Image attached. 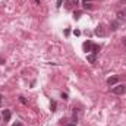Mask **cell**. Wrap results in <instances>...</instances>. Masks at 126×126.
I'll use <instances>...</instances> for the list:
<instances>
[{"instance_id":"1","label":"cell","mask_w":126,"mask_h":126,"mask_svg":"<svg viewBox=\"0 0 126 126\" xmlns=\"http://www.w3.org/2000/svg\"><path fill=\"white\" fill-rule=\"evenodd\" d=\"M113 93H114V94H117V95H123L126 93V85L122 84V85L114 87V88H113Z\"/></svg>"},{"instance_id":"2","label":"cell","mask_w":126,"mask_h":126,"mask_svg":"<svg viewBox=\"0 0 126 126\" xmlns=\"http://www.w3.org/2000/svg\"><path fill=\"white\" fill-rule=\"evenodd\" d=\"M10 116H12V113H10V110H7V109H4V110L1 111V119L4 120V123L10 120Z\"/></svg>"},{"instance_id":"3","label":"cell","mask_w":126,"mask_h":126,"mask_svg":"<svg viewBox=\"0 0 126 126\" xmlns=\"http://www.w3.org/2000/svg\"><path fill=\"white\" fill-rule=\"evenodd\" d=\"M95 35H98V37H104L106 35V30H104V27L103 25H98L97 28H95Z\"/></svg>"},{"instance_id":"4","label":"cell","mask_w":126,"mask_h":126,"mask_svg":"<svg viewBox=\"0 0 126 126\" xmlns=\"http://www.w3.org/2000/svg\"><path fill=\"white\" fill-rule=\"evenodd\" d=\"M117 82H119V78H117V76H111V78L107 79V84H109V85H116Z\"/></svg>"},{"instance_id":"5","label":"cell","mask_w":126,"mask_h":126,"mask_svg":"<svg viewBox=\"0 0 126 126\" xmlns=\"http://www.w3.org/2000/svg\"><path fill=\"white\" fill-rule=\"evenodd\" d=\"M84 50H85V51H91V50H93V43H91V41L84 43Z\"/></svg>"},{"instance_id":"6","label":"cell","mask_w":126,"mask_h":126,"mask_svg":"<svg viewBox=\"0 0 126 126\" xmlns=\"http://www.w3.org/2000/svg\"><path fill=\"white\" fill-rule=\"evenodd\" d=\"M87 59H88V62L90 63H95L97 62V54H94V53H93V54H88Z\"/></svg>"},{"instance_id":"7","label":"cell","mask_w":126,"mask_h":126,"mask_svg":"<svg viewBox=\"0 0 126 126\" xmlns=\"http://www.w3.org/2000/svg\"><path fill=\"white\" fill-rule=\"evenodd\" d=\"M117 16H119V19H126V9L125 10H122V12H119Z\"/></svg>"},{"instance_id":"8","label":"cell","mask_w":126,"mask_h":126,"mask_svg":"<svg viewBox=\"0 0 126 126\" xmlns=\"http://www.w3.org/2000/svg\"><path fill=\"white\" fill-rule=\"evenodd\" d=\"M94 54H98V51H100V47L98 46H95V44H93V50H91Z\"/></svg>"},{"instance_id":"9","label":"cell","mask_w":126,"mask_h":126,"mask_svg":"<svg viewBox=\"0 0 126 126\" xmlns=\"http://www.w3.org/2000/svg\"><path fill=\"white\" fill-rule=\"evenodd\" d=\"M119 25H120V22H113V24H111V30L116 31V30L119 28Z\"/></svg>"},{"instance_id":"10","label":"cell","mask_w":126,"mask_h":126,"mask_svg":"<svg viewBox=\"0 0 126 126\" xmlns=\"http://www.w3.org/2000/svg\"><path fill=\"white\" fill-rule=\"evenodd\" d=\"M82 6H84L85 9H93V4H91V3H82Z\"/></svg>"},{"instance_id":"11","label":"cell","mask_w":126,"mask_h":126,"mask_svg":"<svg viewBox=\"0 0 126 126\" xmlns=\"http://www.w3.org/2000/svg\"><path fill=\"white\" fill-rule=\"evenodd\" d=\"M56 106H57V104H56V101H51V104H50V107H51V111H54V110H56Z\"/></svg>"},{"instance_id":"12","label":"cell","mask_w":126,"mask_h":126,"mask_svg":"<svg viewBox=\"0 0 126 126\" xmlns=\"http://www.w3.org/2000/svg\"><path fill=\"white\" fill-rule=\"evenodd\" d=\"M73 18H75V19H79V18H81V12H75V13H73Z\"/></svg>"},{"instance_id":"13","label":"cell","mask_w":126,"mask_h":126,"mask_svg":"<svg viewBox=\"0 0 126 126\" xmlns=\"http://www.w3.org/2000/svg\"><path fill=\"white\" fill-rule=\"evenodd\" d=\"M19 100H21V103H24V104H27V100H25L24 97H19Z\"/></svg>"},{"instance_id":"14","label":"cell","mask_w":126,"mask_h":126,"mask_svg":"<svg viewBox=\"0 0 126 126\" xmlns=\"http://www.w3.org/2000/svg\"><path fill=\"white\" fill-rule=\"evenodd\" d=\"M62 98H63V100H67V94H64V93H62Z\"/></svg>"},{"instance_id":"15","label":"cell","mask_w":126,"mask_h":126,"mask_svg":"<svg viewBox=\"0 0 126 126\" xmlns=\"http://www.w3.org/2000/svg\"><path fill=\"white\" fill-rule=\"evenodd\" d=\"M75 35L78 37V35H81V31H78V30H75Z\"/></svg>"},{"instance_id":"16","label":"cell","mask_w":126,"mask_h":126,"mask_svg":"<svg viewBox=\"0 0 126 126\" xmlns=\"http://www.w3.org/2000/svg\"><path fill=\"white\" fill-rule=\"evenodd\" d=\"M62 6V0H57V7H60Z\"/></svg>"},{"instance_id":"17","label":"cell","mask_w":126,"mask_h":126,"mask_svg":"<svg viewBox=\"0 0 126 126\" xmlns=\"http://www.w3.org/2000/svg\"><path fill=\"white\" fill-rule=\"evenodd\" d=\"M122 43H123V46L126 47V38H122Z\"/></svg>"},{"instance_id":"18","label":"cell","mask_w":126,"mask_h":126,"mask_svg":"<svg viewBox=\"0 0 126 126\" xmlns=\"http://www.w3.org/2000/svg\"><path fill=\"white\" fill-rule=\"evenodd\" d=\"M13 126H22V125H21V122H16V123H15Z\"/></svg>"},{"instance_id":"19","label":"cell","mask_w":126,"mask_h":126,"mask_svg":"<svg viewBox=\"0 0 126 126\" xmlns=\"http://www.w3.org/2000/svg\"><path fill=\"white\" fill-rule=\"evenodd\" d=\"M1 101H3V95L0 94V106H1Z\"/></svg>"},{"instance_id":"20","label":"cell","mask_w":126,"mask_h":126,"mask_svg":"<svg viewBox=\"0 0 126 126\" xmlns=\"http://www.w3.org/2000/svg\"><path fill=\"white\" fill-rule=\"evenodd\" d=\"M67 126H76V122H73V123H70V125H67Z\"/></svg>"},{"instance_id":"21","label":"cell","mask_w":126,"mask_h":126,"mask_svg":"<svg viewBox=\"0 0 126 126\" xmlns=\"http://www.w3.org/2000/svg\"><path fill=\"white\" fill-rule=\"evenodd\" d=\"M90 1H93V0H84V3H90Z\"/></svg>"},{"instance_id":"22","label":"cell","mask_w":126,"mask_h":126,"mask_svg":"<svg viewBox=\"0 0 126 126\" xmlns=\"http://www.w3.org/2000/svg\"><path fill=\"white\" fill-rule=\"evenodd\" d=\"M37 3H40V0H37Z\"/></svg>"},{"instance_id":"23","label":"cell","mask_w":126,"mask_h":126,"mask_svg":"<svg viewBox=\"0 0 126 126\" xmlns=\"http://www.w3.org/2000/svg\"><path fill=\"white\" fill-rule=\"evenodd\" d=\"M0 123H1V117H0Z\"/></svg>"}]
</instances>
